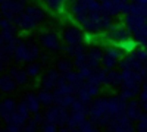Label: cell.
<instances>
[{
	"instance_id": "obj_1",
	"label": "cell",
	"mask_w": 147,
	"mask_h": 132,
	"mask_svg": "<svg viewBox=\"0 0 147 132\" xmlns=\"http://www.w3.org/2000/svg\"><path fill=\"white\" fill-rule=\"evenodd\" d=\"M119 50H122V52H127V53H131V52H134L138 47V43L134 40V38H131V37H124V38H121L119 41H116V43H113Z\"/></svg>"
},
{
	"instance_id": "obj_2",
	"label": "cell",
	"mask_w": 147,
	"mask_h": 132,
	"mask_svg": "<svg viewBox=\"0 0 147 132\" xmlns=\"http://www.w3.org/2000/svg\"><path fill=\"white\" fill-rule=\"evenodd\" d=\"M66 40H68L69 43H72V44H75V43L80 41V37H78V34H77L75 31H68V32H66Z\"/></svg>"
},
{
	"instance_id": "obj_3",
	"label": "cell",
	"mask_w": 147,
	"mask_h": 132,
	"mask_svg": "<svg viewBox=\"0 0 147 132\" xmlns=\"http://www.w3.org/2000/svg\"><path fill=\"white\" fill-rule=\"evenodd\" d=\"M27 107H30L31 110H37L38 109V103H37V100H34L32 97H30L27 100Z\"/></svg>"
},
{
	"instance_id": "obj_4",
	"label": "cell",
	"mask_w": 147,
	"mask_h": 132,
	"mask_svg": "<svg viewBox=\"0 0 147 132\" xmlns=\"http://www.w3.org/2000/svg\"><path fill=\"white\" fill-rule=\"evenodd\" d=\"M44 44L46 46H49V47H55V37H52V35H49V38H46L44 40Z\"/></svg>"
},
{
	"instance_id": "obj_5",
	"label": "cell",
	"mask_w": 147,
	"mask_h": 132,
	"mask_svg": "<svg viewBox=\"0 0 147 132\" xmlns=\"http://www.w3.org/2000/svg\"><path fill=\"white\" fill-rule=\"evenodd\" d=\"M30 70H31V72H30L31 75H35V74H37V70H38V68H37V66H31Z\"/></svg>"
}]
</instances>
